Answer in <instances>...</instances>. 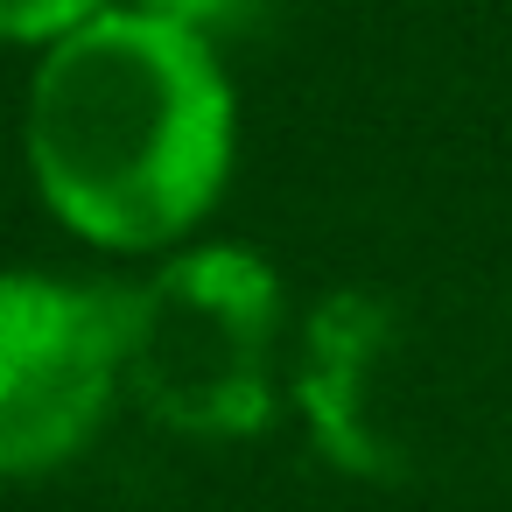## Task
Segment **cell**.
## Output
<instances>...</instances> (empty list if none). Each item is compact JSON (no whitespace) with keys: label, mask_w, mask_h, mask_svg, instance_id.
I'll return each mask as SVG.
<instances>
[{"label":"cell","mask_w":512,"mask_h":512,"mask_svg":"<svg viewBox=\"0 0 512 512\" xmlns=\"http://www.w3.org/2000/svg\"><path fill=\"white\" fill-rule=\"evenodd\" d=\"M36 197L106 253H162L232 183L239 99L218 43L120 8L43 50L22 113Z\"/></svg>","instance_id":"1"},{"label":"cell","mask_w":512,"mask_h":512,"mask_svg":"<svg viewBox=\"0 0 512 512\" xmlns=\"http://www.w3.org/2000/svg\"><path fill=\"white\" fill-rule=\"evenodd\" d=\"M281 281L253 246H190L127 288V386L183 435H260Z\"/></svg>","instance_id":"2"},{"label":"cell","mask_w":512,"mask_h":512,"mask_svg":"<svg viewBox=\"0 0 512 512\" xmlns=\"http://www.w3.org/2000/svg\"><path fill=\"white\" fill-rule=\"evenodd\" d=\"M127 386V288L0 274V477L71 463Z\"/></svg>","instance_id":"3"},{"label":"cell","mask_w":512,"mask_h":512,"mask_svg":"<svg viewBox=\"0 0 512 512\" xmlns=\"http://www.w3.org/2000/svg\"><path fill=\"white\" fill-rule=\"evenodd\" d=\"M386 337V309L372 295H337L316 330H309V365H302V407H309V428H316V449L358 477H386L393 456L379 449V435L365 428L358 414V379L372 365Z\"/></svg>","instance_id":"4"},{"label":"cell","mask_w":512,"mask_h":512,"mask_svg":"<svg viewBox=\"0 0 512 512\" xmlns=\"http://www.w3.org/2000/svg\"><path fill=\"white\" fill-rule=\"evenodd\" d=\"M113 8H120V0H0V43L57 50L64 36H78L85 22H99Z\"/></svg>","instance_id":"5"},{"label":"cell","mask_w":512,"mask_h":512,"mask_svg":"<svg viewBox=\"0 0 512 512\" xmlns=\"http://www.w3.org/2000/svg\"><path fill=\"white\" fill-rule=\"evenodd\" d=\"M127 8L162 15V22H176V29L218 43V36H232V29H246V22L260 15V0H127Z\"/></svg>","instance_id":"6"}]
</instances>
